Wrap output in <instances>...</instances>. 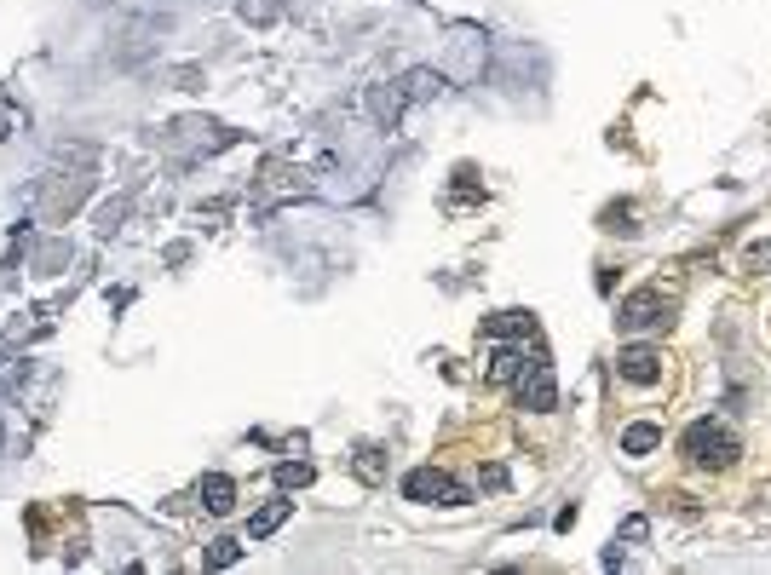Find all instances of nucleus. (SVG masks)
Masks as SVG:
<instances>
[{"label":"nucleus","instance_id":"obj_1","mask_svg":"<svg viewBox=\"0 0 771 575\" xmlns=\"http://www.w3.org/2000/svg\"><path fill=\"white\" fill-rule=\"evenodd\" d=\"M679 455L691 460V466L725 472L731 460L743 455V443H737V432H731L725 420H691V426H685V437H679Z\"/></svg>","mask_w":771,"mask_h":575},{"label":"nucleus","instance_id":"obj_14","mask_svg":"<svg viewBox=\"0 0 771 575\" xmlns=\"http://www.w3.org/2000/svg\"><path fill=\"white\" fill-rule=\"evenodd\" d=\"M403 110V92H369V115L374 121H398Z\"/></svg>","mask_w":771,"mask_h":575},{"label":"nucleus","instance_id":"obj_16","mask_svg":"<svg viewBox=\"0 0 771 575\" xmlns=\"http://www.w3.org/2000/svg\"><path fill=\"white\" fill-rule=\"evenodd\" d=\"M748 271H771V242H754V248H748Z\"/></svg>","mask_w":771,"mask_h":575},{"label":"nucleus","instance_id":"obj_7","mask_svg":"<svg viewBox=\"0 0 771 575\" xmlns=\"http://www.w3.org/2000/svg\"><path fill=\"white\" fill-rule=\"evenodd\" d=\"M202 506H208L213 518H225L236 506V483L225 478V472H208V478H202Z\"/></svg>","mask_w":771,"mask_h":575},{"label":"nucleus","instance_id":"obj_17","mask_svg":"<svg viewBox=\"0 0 771 575\" xmlns=\"http://www.w3.org/2000/svg\"><path fill=\"white\" fill-rule=\"evenodd\" d=\"M645 535H651V518H628L622 524V541H645Z\"/></svg>","mask_w":771,"mask_h":575},{"label":"nucleus","instance_id":"obj_15","mask_svg":"<svg viewBox=\"0 0 771 575\" xmlns=\"http://www.w3.org/2000/svg\"><path fill=\"white\" fill-rule=\"evenodd\" d=\"M357 478L380 483V449H357Z\"/></svg>","mask_w":771,"mask_h":575},{"label":"nucleus","instance_id":"obj_5","mask_svg":"<svg viewBox=\"0 0 771 575\" xmlns=\"http://www.w3.org/2000/svg\"><path fill=\"white\" fill-rule=\"evenodd\" d=\"M616 374H622L628 386H656V380H662V351H656V345H628V351L616 357Z\"/></svg>","mask_w":771,"mask_h":575},{"label":"nucleus","instance_id":"obj_10","mask_svg":"<svg viewBox=\"0 0 771 575\" xmlns=\"http://www.w3.org/2000/svg\"><path fill=\"white\" fill-rule=\"evenodd\" d=\"M288 512H294V501H271V506H259L254 518H248V535H254V541H265V535H277V529L288 524Z\"/></svg>","mask_w":771,"mask_h":575},{"label":"nucleus","instance_id":"obj_12","mask_svg":"<svg viewBox=\"0 0 771 575\" xmlns=\"http://www.w3.org/2000/svg\"><path fill=\"white\" fill-rule=\"evenodd\" d=\"M311 478H317V472H311L305 460H282V466H277V489H282V495H294V489H305Z\"/></svg>","mask_w":771,"mask_h":575},{"label":"nucleus","instance_id":"obj_13","mask_svg":"<svg viewBox=\"0 0 771 575\" xmlns=\"http://www.w3.org/2000/svg\"><path fill=\"white\" fill-rule=\"evenodd\" d=\"M236 558H242V541H236V535H219V541H208V570H231Z\"/></svg>","mask_w":771,"mask_h":575},{"label":"nucleus","instance_id":"obj_6","mask_svg":"<svg viewBox=\"0 0 771 575\" xmlns=\"http://www.w3.org/2000/svg\"><path fill=\"white\" fill-rule=\"evenodd\" d=\"M530 334H536L530 311H501V317L484 322V340H530Z\"/></svg>","mask_w":771,"mask_h":575},{"label":"nucleus","instance_id":"obj_4","mask_svg":"<svg viewBox=\"0 0 771 575\" xmlns=\"http://www.w3.org/2000/svg\"><path fill=\"white\" fill-rule=\"evenodd\" d=\"M513 386H518V409H530V414L559 409V380H553V368L541 363V357L524 368V374H518Z\"/></svg>","mask_w":771,"mask_h":575},{"label":"nucleus","instance_id":"obj_8","mask_svg":"<svg viewBox=\"0 0 771 575\" xmlns=\"http://www.w3.org/2000/svg\"><path fill=\"white\" fill-rule=\"evenodd\" d=\"M444 75L438 69H409L403 75V98H415V104H426V98H444Z\"/></svg>","mask_w":771,"mask_h":575},{"label":"nucleus","instance_id":"obj_9","mask_svg":"<svg viewBox=\"0 0 771 575\" xmlns=\"http://www.w3.org/2000/svg\"><path fill=\"white\" fill-rule=\"evenodd\" d=\"M536 363V357H524L518 345H507V351H495V363H490V386H513L524 368Z\"/></svg>","mask_w":771,"mask_h":575},{"label":"nucleus","instance_id":"obj_2","mask_svg":"<svg viewBox=\"0 0 771 575\" xmlns=\"http://www.w3.org/2000/svg\"><path fill=\"white\" fill-rule=\"evenodd\" d=\"M403 495L421 506H467V489L449 478L444 466H415L409 478H403Z\"/></svg>","mask_w":771,"mask_h":575},{"label":"nucleus","instance_id":"obj_3","mask_svg":"<svg viewBox=\"0 0 771 575\" xmlns=\"http://www.w3.org/2000/svg\"><path fill=\"white\" fill-rule=\"evenodd\" d=\"M662 322H668L662 288H639V294H628L622 311H616V328H622V334H645V328H662Z\"/></svg>","mask_w":771,"mask_h":575},{"label":"nucleus","instance_id":"obj_11","mask_svg":"<svg viewBox=\"0 0 771 575\" xmlns=\"http://www.w3.org/2000/svg\"><path fill=\"white\" fill-rule=\"evenodd\" d=\"M656 443H662V426H651V420H633L628 432H622V455H651Z\"/></svg>","mask_w":771,"mask_h":575}]
</instances>
